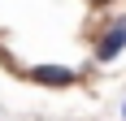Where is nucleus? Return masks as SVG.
<instances>
[{"label":"nucleus","mask_w":126,"mask_h":121,"mask_svg":"<svg viewBox=\"0 0 126 121\" xmlns=\"http://www.w3.org/2000/svg\"><path fill=\"white\" fill-rule=\"evenodd\" d=\"M117 52H126V13L109 26V30H104L100 39H96V60H100V65L117 60Z\"/></svg>","instance_id":"1"},{"label":"nucleus","mask_w":126,"mask_h":121,"mask_svg":"<svg viewBox=\"0 0 126 121\" xmlns=\"http://www.w3.org/2000/svg\"><path fill=\"white\" fill-rule=\"evenodd\" d=\"M26 78H31L35 86H52V91H61V86H74V82H78V73L65 69V65H31V69H26Z\"/></svg>","instance_id":"2"},{"label":"nucleus","mask_w":126,"mask_h":121,"mask_svg":"<svg viewBox=\"0 0 126 121\" xmlns=\"http://www.w3.org/2000/svg\"><path fill=\"white\" fill-rule=\"evenodd\" d=\"M87 4H91V9H104V4H113V0H87Z\"/></svg>","instance_id":"3"},{"label":"nucleus","mask_w":126,"mask_h":121,"mask_svg":"<svg viewBox=\"0 0 126 121\" xmlns=\"http://www.w3.org/2000/svg\"><path fill=\"white\" fill-rule=\"evenodd\" d=\"M122 121H126V108H122Z\"/></svg>","instance_id":"4"}]
</instances>
